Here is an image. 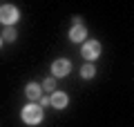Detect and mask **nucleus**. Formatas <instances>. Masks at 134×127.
<instances>
[{
	"mask_svg": "<svg viewBox=\"0 0 134 127\" xmlns=\"http://www.w3.org/2000/svg\"><path fill=\"white\" fill-rule=\"evenodd\" d=\"M81 54H83L85 60H96V58L100 56V42L98 40H87L85 45H83Z\"/></svg>",
	"mask_w": 134,
	"mask_h": 127,
	"instance_id": "nucleus-3",
	"label": "nucleus"
},
{
	"mask_svg": "<svg viewBox=\"0 0 134 127\" xmlns=\"http://www.w3.org/2000/svg\"><path fill=\"white\" fill-rule=\"evenodd\" d=\"M23 120L27 123V125H38V123H43V107H38V105H27V107H23Z\"/></svg>",
	"mask_w": 134,
	"mask_h": 127,
	"instance_id": "nucleus-1",
	"label": "nucleus"
},
{
	"mask_svg": "<svg viewBox=\"0 0 134 127\" xmlns=\"http://www.w3.org/2000/svg\"><path fill=\"white\" fill-rule=\"evenodd\" d=\"M0 38H2V40H7V42H14V40H16V29L7 27V29H5V33H2Z\"/></svg>",
	"mask_w": 134,
	"mask_h": 127,
	"instance_id": "nucleus-9",
	"label": "nucleus"
},
{
	"mask_svg": "<svg viewBox=\"0 0 134 127\" xmlns=\"http://www.w3.org/2000/svg\"><path fill=\"white\" fill-rule=\"evenodd\" d=\"M67 100H69V98H67L65 91H54L52 98H49V105H54L56 109H65L67 107Z\"/></svg>",
	"mask_w": 134,
	"mask_h": 127,
	"instance_id": "nucleus-6",
	"label": "nucleus"
},
{
	"mask_svg": "<svg viewBox=\"0 0 134 127\" xmlns=\"http://www.w3.org/2000/svg\"><path fill=\"white\" fill-rule=\"evenodd\" d=\"M69 69H72V62L67 60V58H58V60H54V65H52L54 78H63V76H67Z\"/></svg>",
	"mask_w": 134,
	"mask_h": 127,
	"instance_id": "nucleus-4",
	"label": "nucleus"
},
{
	"mask_svg": "<svg viewBox=\"0 0 134 127\" xmlns=\"http://www.w3.org/2000/svg\"><path fill=\"white\" fill-rule=\"evenodd\" d=\"M40 94H43V87H40L38 83H29L27 87H25V96H27L29 100H40L43 98Z\"/></svg>",
	"mask_w": 134,
	"mask_h": 127,
	"instance_id": "nucleus-5",
	"label": "nucleus"
},
{
	"mask_svg": "<svg viewBox=\"0 0 134 127\" xmlns=\"http://www.w3.org/2000/svg\"><path fill=\"white\" fill-rule=\"evenodd\" d=\"M85 36H87V31H85L83 25L72 27V31H69V40H72V42H83V40H85Z\"/></svg>",
	"mask_w": 134,
	"mask_h": 127,
	"instance_id": "nucleus-7",
	"label": "nucleus"
},
{
	"mask_svg": "<svg viewBox=\"0 0 134 127\" xmlns=\"http://www.w3.org/2000/svg\"><path fill=\"white\" fill-rule=\"evenodd\" d=\"M40 87H43V89H47V91H54V89H56V78H54V76H52V78H47Z\"/></svg>",
	"mask_w": 134,
	"mask_h": 127,
	"instance_id": "nucleus-10",
	"label": "nucleus"
},
{
	"mask_svg": "<svg viewBox=\"0 0 134 127\" xmlns=\"http://www.w3.org/2000/svg\"><path fill=\"white\" fill-rule=\"evenodd\" d=\"M20 20V14L14 5H2L0 7V22L2 25H14Z\"/></svg>",
	"mask_w": 134,
	"mask_h": 127,
	"instance_id": "nucleus-2",
	"label": "nucleus"
},
{
	"mask_svg": "<svg viewBox=\"0 0 134 127\" xmlns=\"http://www.w3.org/2000/svg\"><path fill=\"white\" fill-rule=\"evenodd\" d=\"M0 49H2V38H0Z\"/></svg>",
	"mask_w": 134,
	"mask_h": 127,
	"instance_id": "nucleus-11",
	"label": "nucleus"
},
{
	"mask_svg": "<svg viewBox=\"0 0 134 127\" xmlns=\"http://www.w3.org/2000/svg\"><path fill=\"white\" fill-rule=\"evenodd\" d=\"M94 74H96V67H94V65H85V67L81 69V76H83V78H94Z\"/></svg>",
	"mask_w": 134,
	"mask_h": 127,
	"instance_id": "nucleus-8",
	"label": "nucleus"
}]
</instances>
